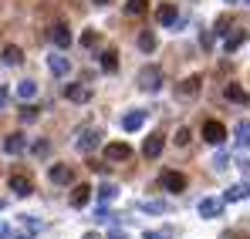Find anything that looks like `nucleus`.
<instances>
[{
  "label": "nucleus",
  "instance_id": "obj_1",
  "mask_svg": "<svg viewBox=\"0 0 250 239\" xmlns=\"http://www.w3.org/2000/svg\"><path fill=\"white\" fill-rule=\"evenodd\" d=\"M163 78H166V74H163V68H159V64H146V68H142V71H139V88H142V91H149V94H152V91H159V88H163Z\"/></svg>",
  "mask_w": 250,
  "mask_h": 239
},
{
  "label": "nucleus",
  "instance_id": "obj_2",
  "mask_svg": "<svg viewBox=\"0 0 250 239\" xmlns=\"http://www.w3.org/2000/svg\"><path fill=\"white\" fill-rule=\"evenodd\" d=\"M200 84H203L200 74H189V78H183L176 88H172V94H176L179 101H189V98H196V94H200Z\"/></svg>",
  "mask_w": 250,
  "mask_h": 239
},
{
  "label": "nucleus",
  "instance_id": "obj_3",
  "mask_svg": "<svg viewBox=\"0 0 250 239\" xmlns=\"http://www.w3.org/2000/svg\"><path fill=\"white\" fill-rule=\"evenodd\" d=\"M98 145H102V131H98V128H82V131H78V138H75V148L84 152V155H88V152H95Z\"/></svg>",
  "mask_w": 250,
  "mask_h": 239
},
{
  "label": "nucleus",
  "instance_id": "obj_4",
  "mask_svg": "<svg viewBox=\"0 0 250 239\" xmlns=\"http://www.w3.org/2000/svg\"><path fill=\"white\" fill-rule=\"evenodd\" d=\"M47 179H51V185H71V182H75V168L64 165V162H54V165L47 168Z\"/></svg>",
  "mask_w": 250,
  "mask_h": 239
},
{
  "label": "nucleus",
  "instance_id": "obj_5",
  "mask_svg": "<svg viewBox=\"0 0 250 239\" xmlns=\"http://www.w3.org/2000/svg\"><path fill=\"white\" fill-rule=\"evenodd\" d=\"M203 138H207L209 145H223V142H227V128H223V125H220V121H203Z\"/></svg>",
  "mask_w": 250,
  "mask_h": 239
},
{
  "label": "nucleus",
  "instance_id": "obj_6",
  "mask_svg": "<svg viewBox=\"0 0 250 239\" xmlns=\"http://www.w3.org/2000/svg\"><path fill=\"white\" fill-rule=\"evenodd\" d=\"M105 159L108 162H128L132 159V145H125V142H108V145H105Z\"/></svg>",
  "mask_w": 250,
  "mask_h": 239
},
{
  "label": "nucleus",
  "instance_id": "obj_7",
  "mask_svg": "<svg viewBox=\"0 0 250 239\" xmlns=\"http://www.w3.org/2000/svg\"><path fill=\"white\" fill-rule=\"evenodd\" d=\"M159 185L169 189V192H183V189H186V175H183V172H163V175H159Z\"/></svg>",
  "mask_w": 250,
  "mask_h": 239
},
{
  "label": "nucleus",
  "instance_id": "obj_8",
  "mask_svg": "<svg viewBox=\"0 0 250 239\" xmlns=\"http://www.w3.org/2000/svg\"><path fill=\"white\" fill-rule=\"evenodd\" d=\"M64 98L75 101V105H84V101H91V88L88 84H68L64 88Z\"/></svg>",
  "mask_w": 250,
  "mask_h": 239
},
{
  "label": "nucleus",
  "instance_id": "obj_9",
  "mask_svg": "<svg viewBox=\"0 0 250 239\" xmlns=\"http://www.w3.org/2000/svg\"><path fill=\"white\" fill-rule=\"evenodd\" d=\"M47 71H51L54 78H64V74L71 71V61H68L64 54H51V57H47Z\"/></svg>",
  "mask_w": 250,
  "mask_h": 239
},
{
  "label": "nucleus",
  "instance_id": "obj_10",
  "mask_svg": "<svg viewBox=\"0 0 250 239\" xmlns=\"http://www.w3.org/2000/svg\"><path fill=\"white\" fill-rule=\"evenodd\" d=\"M163 145H166V142H163V135H159V131H152V135L146 138V145H142V155H146V159H159V155H163Z\"/></svg>",
  "mask_w": 250,
  "mask_h": 239
},
{
  "label": "nucleus",
  "instance_id": "obj_11",
  "mask_svg": "<svg viewBox=\"0 0 250 239\" xmlns=\"http://www.w3.org/2000/svg\"><path fill=\"white\" fill-rule=\"evenodd\" d=\"M10 192L14 196H31L34 192V182H31V175H10Z\"/></svg>",
  "mask_w": 250,
  "mask_h": 239
},
{
  "label": "nucleus",
  "instance_id": "obj_12",
  "mask_svg": "<svg viewBox=\"0 0 250 239\" xmlns=\"http://www.w3.org/2000/svg\"><path fill=\"white\" fill-rule=\"evenodd\" d=\"M51 40H54V47H61V51L71 44V31H68V24H64V20H58V24L51 27Z\"/></svg>",
  "mask_w": 250,
  "mask_h": 239
},
{
  "label": "nucleus",
  "instance_id": "obj_13",
  "mask_svg": "<svg viewBox=\"0 0 250 239\" xmlns=\"http://www.w3.org/2000/svg\"><path fill=\"white\" fill-rule=\"evenodd\" d=\"M27 148V138L21 135V131H14V135H7V142H3V152L7 155H21Z\"/></svg>",
  "mask_w": 250,
  "mask_h": 239
},
{
  "label": "nucleus",
  "instance_id": "obj_14",
  "mask_svg": "<svg viewBox=\"0 0 250 239\" xmlns=\"http://www.w3.org/2000/svg\"><path fill=\"white\" fill-rule=\"evenodd\" d=\"M250 196V179L247 182H237V185H230L227 192H223V202H240Z\"/></svg>",
  "mask_w": 250,
  "mask_h": 239
},
{
  "label": "nucleus",
  "instance_id": "obj_15",
  "mask_svg": "<svg viewBox=\"0 0 250 239\" xmlns=\"http://www.w3.org/2000/svg\"><path fill=\"white\" fill-rule=\"evenodd\" d=\"M139 209H142V212H156V216L172 212V205H169L166 199H146V202H139Z\"/></svg>",
  "mask_w": 250,
  "mask_h": 239
},
{
  "label": "nucleus",
  "instance_id": "obj_16",
  "mask_svg": "<svg viewBox=\"0 0 250 239\" xmlns=\"http://www.w3.org/2000/svg\"><path fill=\"white\" fill-rule=\"evenodd\" d=\"M223 212V199H203L200 202V216L203 219H216Z\"/></svg>",
  "mask_w": 250,
  "mask_h": 239
},
{
  "label": "nucleus",
  "instance_id": "obj_17",
  "mask_svg": "<svg viewBox=\"0 0 250 239\" xmlns=\"http://www.w3.org/2000/svg\"><path fill=\"white\" fill-rule=\"evenodd\" d=\"M223 94H227V101H233V105H247V101H250V94L240 88V84H227Z\"/></svg>",
  "mask_w": 250,
  "mask_h": 239
},
{
  "label": "nucleus",
  "instance_id": "obj_18",
  "mask_svg": "<svg viewBox=\"0 0 250 239\" xmlns=\"http://www.w3.org/2000/svg\"><path fill=\"white\" fill-rule=\"evenodd\" d=\"M142 125H146V111H139V108H135V111H128V115L122 118V128H125V131H139Z\"/></svg>",
  "mask_w": 250,
  "mask_h": 239
},
{
  "label": "nucleus",
  "instance_id": "obj_19",
  "mask_svg": "<svg viewBox=\"0 0 250 239\" xmlns=\"http://www.w3.org/2000/svg\"><path fill=\"white\" fill-rule=\"evenodd\" d=\"M244 44H247V31H233V34H227V40H223V51L233 54V51L244 47Z\"/></svg>",
  "mask_w": 250,
  "mask_h": 239
},
{
  "label": "nucleus",
  "instance_id": "obj_20",
  "mask_svg": "<svg viewBox=\"0 0 250 239\" xmlns=\"http://www.w3.org/2000/svg\"><path fill=\"white\" fill-rule=\"evenodd\" d=\"M0 57H3V64H10V68H17V64H21V61H24V51H21V47H17V44H7V47H3V54H0Z\"/></svg>",
  "mask_w": 250,
  "mask_h": 239
},
{
  "label": "nucleus",
  "instance_id": "obj_21",
  "mask_svg": "<svg viewBox=\"0 0 250 239\" xmlns=\"http://www.w3.org/2000/svg\"><path fill=\"white\" fill-rule=\"evenodd\" d=\"M102 71H108V74H115V71H119V51H115V47L102 51Z\"/></svg>",
  "mask_w": 250,
  "mask_h": 239
},
{
  "label": "nucleus",
  "instance_id": "obj_22",
  "mask_svg": "<svg viewBox=\"0 0 250 239\" xmlns=\"http://www.w3.org/2000/svg\"><path fill=\"white\" fill-rule=\"evenodd\" d=\"M115 199H119V185H115V182H102V185H98V202L108 205V202H115Z\"/></svg>",
  "mask_w": 250,
  "mask_h": 239
},
{
  "label": "nucleus",
  "instance_id": "obj_23",
  "mask_svg": "<svg viewBox=\"0 0 250 239\" xmlns=\"http://www.w3.org/2000/svg\"><path fill=\"white\" fill-rule=\"evenodd\" d=\"M88 202H91V189H88V185H75V192H71V205H75V209H82V205H88Z\"/></svg>",
  "mask_w": 250,
  "mask_h": 239
},
{
  "label": "nucleus",
  "instance_id": "obj_24",
  "mask_svg": "<svg viewBox=\"0 0 250 239\" xmlns=\"http://www.w3.org/2000/svg\"><path fill=\"white\" fill-rule=\"evenodd\" d=\"M156 20H159V24H166V27H172V24H176V7H172V3L156 7Z\"/></svg>",
  "mask_w": 250,
  "mask_h": 239
},
{
  "label": "nucleus",
  "instance_id": "obj_25",
  "mask_svg": "<svg viewBox=\"0 0 250 239\" xmlns=\"http://www.w3.org/2000/svg\"><path fill=\"white\" fill-rule=\"evenodd\" d=\"M237 148H240V152L250 148V121H240V125H237Z\"/></svg>",
  "mask_w": 250,
  "mask_h": 239
},
{
  "label": "nucleus",
  "instance_id": "obj_26",
  "mask_svg": "<svg viewBox=\"0 0 250 239\" xmlns=\"http://www.w3.org/2000/svg\"><path fill=\"white\" fill-rule=\"evenodd\" d=\"M176 236H179L176 226H163V229H149L146 233V239H176Z\"/></svg>",
  "mask_w": 250,
  "mask_h": 239
},
{
  "label": "nucleus",
  "instance_id": "obj_27",
  "mask_svg": "<svg viewBox=\"0 0 250 239\" xmlns=\"http://www.w3.org/2000/svg\"><path fill=\"white\" fill-rule=\"evenodd\" d=\"M34 94H38V84H34V81H21V84H17V98H21V101H31Z\"/></svg>",
  "mask_w": 250,
  "mask_h": 239
},
{
  "label": "nucleus",
  "instance_id": "obj_28",
  "mask_svg": "<svg viewBox=\"0 0 250 239\" xmlns=\"http://www.w3.org/2000/svg\"><path fill=\"white\" fill-rule=\"evenodd\" d=\"M139 51H146V54L156 51V34H152V31H142V34H139Z\"/></svg>",
  "mask_w": 250,
  "mask_h": 239
},
{
  "label": "nucleus",
  "instance_id": "obj_29",
  "mask_svg": "<svg viewBox=\"0 0 250 239\" xmlns=\"http://www.w3.org/2000/svg\"><path fill=\"white\" fill-rule=\"evenodd\" d=\"M146 3H149V0H128V3H125V14H128V17H142V14H146Z\"/></svg>",
  "mask_w": 250,
  "mask_h": 239
},
{
  "label": "nucleus",
  "instance_id": "obj_30",
  "mask_svg": "<svg viewBox=\"0 0 250 239\" xmlns=\"http://www.w3.org/2000/svg\"><path fill=\"white\" fill-rule=\"evenodd\" d=\"M38 111H41V108H34V105H24V108H21V115H17V118L24 121V125H31V121H38Z\"/></svg>",
  "mask_w": 250,
  "mask_h": 239
},
{
  "label": "nucleus",
  "instance_id": "obj_31",
  "mask_svg": "<svg viewBox=\"0 0 250 239\" xmlns=\"http://www.w3.org/2000/svg\"><path fill=\"white\" fill-rule=\"evenodd\" d=\"M102 37H98V31H84L82 34V47H98Z\"/></svg>",
  "mask_w": 250,
  "mask_h": 239
},
{
  "label": "nucleus",
  "instance_id": "obj_32",
  "mask_svg": "<svg viewBox=\"0 0 250 239\" xmlns=\"http://www.w3.org/2000/svg\"><path fill=\"white\" fill-rule=\"evenodd\" d=\"M213 34H223V37L230 34V17H227V14H223V17H216V27H213Z\"/></svg>",
  "mask_w": 250,
  "mask_h": 239
},
{
  "label": "nucleus",
  "instance_id": "obj_33",
  "mask_svg": "<svg viewBox=\"0 0 250 239\" xmlns=\"http://www.w3.org/2000/svg\"><path fill=\"white\" fill-rule=\"evenodd\" d=\"M227 165H230V159H227V152H216V155H213V172H223Z\"/></svg>",
  "mask_w": 250,
  "mask_h": 239
},
{
  "label": "nucleus",
  "instance_id": "obj_34",
  "mask_svg": "<svg viewBox=\"0 0 250 239\" xmlns=\"http://www.w3.org/2000/svg\"><path fill=\"white\" fill-rule=\"evenodd\" d=\"M189 138H193L189 128H179V131H176V145H189Z\"/></svg>",
  "mask_w": 250,
  "mask_h": 239
},
{
  "label": "nucleus",
  "instance_id": "obj_35",
  "mask_svg": "<svg viewBox=\"0 0 250 239\" xmlns=\"http://www.w3.org/2000/svg\"><path fill=\"white\" fill-rule=\"evenodd\" d=\"M200 47H203V51L213 47V31H203V34H200Z\"/></svg>",
  "mask_w": 250,
  "mask_h": 239
},
{
  "label": "nucleus",
  "instance_id": "obj_36",
  "mask_svg": "<svg viewBox=\"0 0 250 239\" xmlns=\"http://www.w3.org/2000/svg\"><path fill=\"white\" fill-rule=\"evenodd\" d=\"M220 239H250V233H240V229H227Z\"/></svg>",
  "mask_w": 250,
  "mask_h": 239
},
{
  "label": "nucleus",
  "instance_id": "obj_37",
  "mask_svg": "<svg viewBox=\"0 0 250 239\" xmlns=\"http://www.w3.org/2000/svg\"><path fill=\"white\" fill-rule=\"evenodd\" d=\"M7 101H10V94H7V88H0V111L7 108Z\"/></svg>",
  "mask_w": 250,
  "mask_h": 239
},
{
  "label": "nucleus",
  "instance_id": "obj_38",
  "mask_svg": "<svg viewBox=\"0 0 250 239\" xmlns=\"http://www.w3.org/2000/svg\"><path fill=\"white\" fill-rule=\"evenodd\" d=\"M34 155H47V142H38L34 145Z\"/></svg>",
  "mask_w": 250,
  "mask_h": 239
},
{
  "label": "nucleus",
  "instance_id": "obj_39",
  "mask_svg": "<svg viewBox=\"0 0 250 239\" xmlns=\"http://www.w3.org/2000/svg\"><path fill=\"white\" fill-rule=\"evenodd\" d=\"M230 7H250V0H227Z\"/></svg>",
  "mask_w": 250,
  "mask_h": 239
},
{
  "label": "nucleus",
  "instance_id": "obj_40",
  "mask_svg": "<svg viewBox=\"0 0 250 239\" xmlns=\"http://www.w3.org/2000/svg\"><path fill=\"white\" fill-rule=\"evenodd\" d=\"M7 233H10V229H7V222L0 219V239H7Z\"/></svg>",
  "mask_w": 250,
  "mask_h": 239
},
{
  "label": "nucleus",
  "instance_id": "obj_41",
  "mask_svg": "<svg viewBox=\"0 0 250 239\" xmlns=\"http://www.w3.org/2000/svg\"><path fill=\"white\" fill-rule=\"evenodd\" d=\"M82 239H102V233H84Z\"/></svg>",
  "mask_w": 250,
  "mask_h": 239
},
{
  "label": "nucleus",
  "instance_id": "obj_42",
  "mask_svg": "<svg viewBox=\"0 0 250 239\" xmlns=\"http://www.w3.org/2000/svg\"><path fill=\"white\" fill-rule=\"evenodd\" d=\"M108 239H125V236L119 233V229H112V236H108Z\"/></svg>",
  "mask_w": 250,
  "mask_h": 239
},
{
  "label": "nucleus",
  "instance_id": "obj_43",
  "mask_svg": "<svg viewBox=\"0 0 250 239\" xmlns=\"http://www.w3.org/2000/svg\"><path fill=\"white\" fill-rule=\"evenodd\" d=\"M91 3H108V0H91Z\"/></svg>",
  "mask_w": 250,
  "mask_h": 239
},
{
  "label": "nucleus",
  "instance_id": "obj_44",
  "mask_svg": "<svg viewBox=\"0 0 250 239\" xmlns=\"http://www.w3.org/2000/svg\"><path fill=\"white\" fill-rule=\"evenodd\" d=\"M0 212H3V199H0Z\"/></svg>",
  "mask_w": 250,
  "mask_h": 239
}]
</instances>
